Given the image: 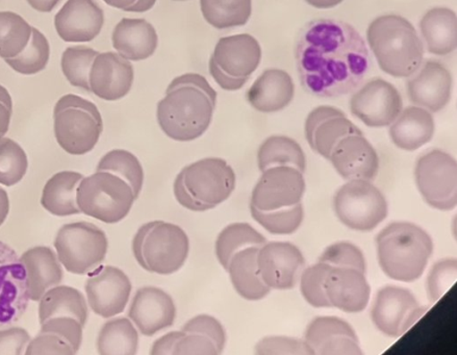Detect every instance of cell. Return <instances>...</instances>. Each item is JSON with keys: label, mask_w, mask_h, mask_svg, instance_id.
Returning a JSON list of instances; mask_svg holds the SVG:
<instances>
[{"label": "cell", "mask_w": 457, "mask_h": 355, "mask_svg": "<svg viewBox=\"0 0 457 355\" xmlns=\"http://www.w3.org/2000/svg\"><path fill=\"white\" fill-rule=\"evenodd\" d=\"M300 82L320 98L349 95L364 83L371 58L358 30L336 20H316L300 30L295 47Z\"/></svg>", "instance_id": "1"}, {"label": "cell", "mask_w": 457, "mask_h": 355, "mask_svg": "<svg viewBox=\"0 0 457 355\" xmlns=\"http://www.w3.org/2000/svg\"><path fill=\"white\" fill-rule=\"evenodd\" d=\"M217 104V92L208 79L197 73H186L169 85L158 103L156 120L169 138L190 142L209 129Z\"/></svg>", "instance_id": "2"}, {"label": "cell", "mask_w": 457, "mask_h": 355, "mask_svg": "<svg viewBox=\"0 0 457 355\" xmlns=\"http://www.w3.org/2000/svg\"><path fill=\"white\" fill-rule=\"evenodd\" d=\"M377 249L379 266L387 277L414 283L427 269L434 242L417 224L395 221L378 235Z\"/></svg>", "instance_id": "3"}, {"label": "cell", "mask_w": 457, "mask_h": 355, "mask_svg": "<svg viewBox=\"0 0 457 355\" xmlns=\"http://www.w3.org/2000/svg\"><path fill=\"white\" fill-rule=\"evenodd\" d=\"M367 40L380 70L393 78H410L423 63V42L403 16L377 18L368 28Z\"/></svg>", "instance_id": "4"}, {"label": "cell", "mask_w": 457, "mask_h": 355, "mask_svg": "<svg viewBox=\"0 0 457 355\" xmlns=\"http://www.w3.org/2000/svg\"><path fill=\"white\" fill-rule=\"evenodd\" d=\"M235 188V170L219 158H206L186 166L173 185L179 203L192 211L217 208L228 201Z\"/></svg>", "instance_id": "5"}, {"label": "cell", "mask_w": 457, "mask_h": 355, "mask_svg": "<svg viewBox=\"0 0 457 355\" xmlns=\"http://www.w3.org/2000/svg\"><path fill=\"white\" fill-rule=\"evenodd\" d=\"M190 252L185 230L165 221L144 224L133 240V252L144 270L171 276L181 269Z\"/></svg>", "instance_id": "6"}, {"label": "cell", "mask_w": 457, "mask_h": 355, "mask_svg": "<svg viewBox=\"0 0 457 355\" xmlns=\"http://www.w3.org/2000/svg\"><path fill=\"white\" fill-rule=\"evenodd\" d=\"M54 130L56 142L67 153L84 155L93 151L103 134V117L96 104L67 95L54 105Z\"/></svg>", "instance_id": "7"}, {"label": "cell", "mask_w": 457, "mask_h": 355, "mask_svg": "<svg viewBox=\"0 0 457 355\" xmlns=\"http://www.w3.org/2000/svg\"><path fill=\"white\" fill-rule=\"evenodd\" d=\"M136 199L133 189L125 180L104 171H96L81 179L77 190L81 213L108 224L123 220Z\"/></svg>", "instance_id": "8"}, {"label": "cell", "mask_w": 457, "mask_h": 355, "mask_svg": "<svg viewBox=\"0 0 457 355\" xmlns=\"http://www.w3.org/2000/svg\"><path fill=\"white\" fill-rule=\"evenodd\" d=\"M335 213L344 226L356 232H372L389 214L387 202L370 180H347L334 197Z\"/></svg>", "instance_id": "9"}, {"label": "cell", "mask_w": 457, "mask_h": 355, "mask_svg": "<svg viewBox=\"0 0 457 355\" xmlns=\"http://www.w3.org/2000/svg\"><path fill=\"white\" fill-rule=\"evenodd\" d=\"M54 247L68 272L85 276L103 264L109 242L96 224L81 221L62 227L55 236Z\"/></svg>", "instance_id": "10"}, {"label": "cell", "mask_w": 457, "mask_h": 355, "mask_svg": "<svg viewBox=\"0 0 457 355\" xmlns=\"http://www.w3.org/2000/svg\"><path fill=\"white\" fill-rule=\"evenodd\" d=\"M419 192L429 207L452 211L457 204V164L452 154L434 149L419 158L415 166Z\"/></svg>", "instance_id": "11"}, {"label": "cell", "mask_w": 457, "mask_h": 355, "mask_svg": "<svg viewBox=\"0 0 457 355\" xmlns=\"http://www.w3.org/2000/svg\"><path fill=\"white\" fill-rule=\"evenodd\" d=\"M427 313L412 293L403 286L386 285L374 299L371 319L379 332L399 338Z\"/></svg>", "instance_id": "12"}, {"label": "cell", "mask_w": 457, "mask_h": 355, "mask_svg": "<svg viewBox=\"0 0 457 355\" xmlns=\"http://www.w3.org/2000/svg\"><path fill=\"white\" fill-rule=\"evenodd\" d=\"M306 189L303 172L290 166H277L262 172L254 186L250 207L272 211L302 203Z\"/></svg>", "instance_id": "13"}, {"label": "cell", "mask_w": 457, "mask_h": 355, "mask_svg": "<svg viewBox=\"0 0 457 355\" xmlns=\"http://www.w3.org/2000/svg\"><path fill=\"white\" fill-rule=\"evenodd\" d=\"M350 111L369 128L390 127L403 110V97L383 78L369 80L350 99Z\"/></svg>", "instance_id": "14"}, {"label": "cell", "mask_w": 457, "mask_h": 355, "mask_svg": "<svg viewBox=\"0 0 457 355\" xmlns=\"http://www.w3.org/2000/svg\"><path fill=\"white\" fill-rule=\"evenodd\" d=\"M29 301L27 270L14 249L0 241V328L21 320Z\"/></svg>", "instance_id": "15"}, {"label": "cell", "mask_w": 457, "mask_h": 355, "mask_svg": "<svg viewBox=\"0 0 457 355\" xmlns=\"http://www.w3.org/2000/svg\"><path fill=\"white\" fill-rule=\"evenodd\" d=\"M85 289L94 313L108 319L123 313L133 286L127 274L119 268L100 266L87 279Z\"/></svg>", "instance_id": "16"}, {"label": "cell", "mask_w": 457, "mask_h": 355, "mask_svg": "<svg viewBox=\"0 0 457 355\" xmlns=\"http://www.w3.org/2000/svg\"><path fill=\"white\" fill-rule=\"evenodd\" d=\"M260 276L271 290H291L296 285L305 264L300 249L290 242H266L259 248Z\"/></svg>", "instance_id": "17"}, {"label": "cell", "mask_w": 457, "mask_h": 355, "mask_svg": "<svg viewBox=\"0 0 457 355\" xmlns=\"http://www.w3.org/2000/svg\"><path fill=\"white\" fill-rule=\"evenodd\" d=\"M453 77L447 67L428 60L406 80V92L411 103L436 113L446 107L452 98Z\"/></svg>", "instance_id": "18"}, {"label": "cell", "mask_w": 457, "mask_h": 355, "mask_svg": "<svg viewBox=\"0 0 457 355\" xmlns=\"http://www.w3.org/2000/svg\"><path fill=\"white\" fill-rule=\"evenodd\" d=\"M304 134L310 146L328 160L335 147L344 138L362 133L340 109L320 105L306 117Z\"/></svg>", "instance_id": "19"}, {"label": "cell", "mask_w": 457, "mask_h": 355, "mask_svg": "<svg viewBox=\"0 0 457 355\" xmlns=\"http://www.w3.org/2000/svg\"><path fill=\"white\" fill-rule=\"evenodd\" d=\"M314 355H362L358 334L339 317H317L305 330L304 339Z\"/></svg>", "instance_id": "20"}, {"label": "cell", "mask_w": 457, "mask_h": 355, "mask_svg": "<svg viewBox=\"0 0 457 355\" xmlns=\"http://www.w3.org/2000/svg\"><path fill=\"white\" fill-rule=\"evenodd\" d=\"M134 78L130 61L116 53L98 54L89 74L90 92L104 101L116 102L129 95Z\"/></svg>", "instance_id": "21"}, {"label": "cell", "mask_w": 457, "mask_h": 355, "mask_svg": "<svg viewBox=\"0 0 457 355\" xmlns=\"http://www.w3.org/2000/svg\"><path fill=\"white\" fill-rule=\"evenodd\" d=\"M104 10L96 0H68L54 17L60 38L71 43L91 42L102 33Z\"/></svg>", "instance_id": "22"}, {"label": "cell", "mask_w": 457, "mask_h": 355, "mask_svg": "<svg viewBox=\"0 0 457 355\" xmlns=\"http://www.w3.org/2000/svg\"><path fill=\"white\" fill-rule=\"evenodd\" d=\"M129 317L143 335L154 336L173 326L177 307L165 291L155 286H144L137 291Z\"/></svg>", "instance_id": "23"}, {"label": "cell", "mask_w": 457, "mask_h": 355, "mask_svg": "<svg viewBox=\"0 0 457 355\" xmlns=\"http://www.w3.org/2000/svg\"><path fill=\"white\" fill-rule=\"evenodd\" d=\"M336 171L346 180L365 179L373 182L378 176V152L364 135H350L337 144L328 159Z\"/></svg>", "instance_id": "24"}, {"label": "cell", "mask_w": 457, "mask_h": 355, "mask_svg": "<svg viewBox=\"0 0 457 355\" xmlns=\"http://www.w3.org/2000/svg\"><path fill=\"white\" fill-rule=\"evenodd\" d=\"M324 290L330 308L352 314L364 310L371 296L366 273L353 268H331L325 279Z\"/></svg>", "instance_id": "25"}, {"label": "cell", "mask_w": 457, "mask_h": 355, "mask_svg": "<svg viewBox=\"0 0 457 355\" xmlns=\"http://www.w3.org/2000/svg\"><path fill=\"white\" fill-rule=\"evenodd\" d=\"M211 59L227 76L250 78L261 64L262 47L252 35L224 37L218 41Z\"/></svg>", "instance_id": "26"}, {"label": "cell", "mask_w": 457, "mask_h": 355, "mask_svg": "<svg viewBox=\"0 0 457 355\" xmlns=\"http://www.w3.org/2000/svg\"><path fill=\"white\" fill-rule=\"evenodd\" d=\"M84 326L71 317H55L41 324V332L29 343L27 355L78 353Z\"/></svg>", "instance_id": "27"}, {"label": "cell", "mask_w": 457, "mask_h": 355, "mask_svg": "<svg viewBox=\"0 0 457 355\" xmlns=\"http://www.w3.org/2000/svg\"><path fill=\"white\" fill-rule=\"evenodd\" d=\"M295 95L290 74L281 70H268L261 74L247 91V102L261 113H277L289 105Z\"/></svg>", "instance_id": "28"}, {"label": "cell", "mask_w": 457, "mask_h": 355, "mask_svg": "<svg viewBox=\"0 0 457 355\" xmlns=\"http://www.w3.org/2000/svg\"><path fill=\"white\" fill-rule=\"evenodd\" d=\"M112 43L122 58L140 62L155 53L159 37L153 24L147 21L123 18L112 30Z\"/></svg>", "instance_id": "29"}, {"label": "cell", "mask_w": 457, "mask_h": 355, "mask_svg": "<svg viewBox=\"0 0 457 355\" xmlns=\"http://www.w3.org/2000/svg\"><path fill=\"white\" fill-rule=\"evenodd\" d=\"M436 124L430 111L417 105L402 111L389 129L394 144L405 152H415L434 138Z\"/></svg>", "instance_id": "30"}, {"label": "cell", "mask_w": 457, "mask_h": 355, "mask_svg": "<svg viewBox=\"0 0 457 355\" xmlns=\"http://www.w3.org/2000/svg\"><path fill=\"white\" fill-rule=\"evenodd\" d=\"M27 270L29 299L40 301L46 293L59 285L62 280V269L52 248L37 246L29 249L21 258Z\"/></svg>", "instance_id": "31"}, {"label": "cell", "mask_w": 457, "mask_h": 355, "mask_svg": "<svg viewBox=\"0 0 457 355\" xmlns=\"http://www.w3.org/2000/svg\"><path fill=\"white\" fill-rule=\"evenodd\" d=\"M260 247H248L231 258L228 272L237 294L249 301H259L270 294L271 289L262 282L258 269Z\"/></svg>", "instance_id": "32"}, {"label": "cell", "mask_w": 457, "mask_h": 355, "mask_svg": "<svg viewBox=\"0 0 457 355\" xmlns=\"http://www.w3.org/2000/svg\"><path fill=\"white\" fill-rule=\"evenodd\" d=\"M420 29L428 51L436 55H447L457 45L455 12L448 8H434L420 21Z\"/></svg>", "instance_id": "33"}, {"label": "cell", "mask_w": 457, "mask_h": 355, "mask_svg": "<svg viewBox=\"0 0 457 355\" xmlns=\"http://www.w3.org/2000/svg\"><path fill=\"white\" fill-rule=\"evenodd\" d=\"M83 174L62 171L54 174L44 186L41 204L50 214L59 217L81 213L77 202V190Z\"/></svg>", "instance_id": "34"}, {"label": "cell", "mask_w": 457, "mask_h": 355, "mask_svg": "<svg viewBox=\"0 0 457 355\" xmlns=\"http://www.w3.org/2000/svg\"><path fill=\"white\" fill-rule=\"evenodd\" d=\"M87 305L81 293L68 285H55L40 299L39 319L44 323L55 317H71L85 327Z\"/></svg>", "instance_id": "35"}, {"label": "cell", "mask_w": 457, "mask_h": 355, "mask_svg": "<svg viewBox=\"0 0 457 355\" xmlns=\"http://www.w3.org/2000/svg\"><path fill=\"white\" fill-rule=\"evenodd\" d=\"M258 166L261 172L277 166H290L305 172L306 158L302 146L286 136H269L259 148Z\"/></svg>", "instance_id": "36"}, {"label": "cell", "mask_w": 457, "mask_h": 355, "mask_svg": "<svg viewBox=\"0 0 457 355\" xmlns=\"http://www.w3.org/2000/svg\"><path fill=\"white\" fill-rule=\"evenodd\" d=\"M96 347L102 355H135L139 347V334L128 318H117L100 329Z\"/></svg>", "instance_id": "37"}, {"label": "cell", "mask_w": 457, "mask_h": 355, "mask_svg": "<svg viewBox=\"0 0 457 355\" xmlns=\"http://www.w3.org/2000/svg\"><path fill=\"white\" fill-rule=\"evenodd\" d=\"M204 21L217 29L245 26L253 14V0H200Z\"/></svg>", "instance_id": "38"}, {"label": "cell", "mask_w": 457, "mask_h": 355, "mask_svg": "<svg viewBox=\"0 0 457 355\" xmlns=\"http://www.w3.org/2000/svg\"><path fill=\"white\" fill-rule=\"evenodd\" d=\"M267 242L264 235L248 223L229 224L219 234L216 241V257L219 263L228 270L231 258L248 247H261Z\"/></svg>", "instance_id": "39"}, {"label": "cell", "mask_w": 457, "mask_h": 355, "mask_svg": "<svg viewBox=\"0 0 457 355\" xmlns=\"http://www.w3.org/2000/svg\"><path fill=\"white\" fill-rule=\"evenodd\" d=\"M33 28L14 12H0V58L12 59L24 51Z\"/></svg>", "instance_id": "40"}, {"label": "cell", "mask_w": 457, "mask_h": 355, "mask_svg": "<svg viewBox=\"0 0 457 355\" xmlns=\"http://www.w3.org/2000/svg\"><path fill=\"white\" fill-rule=\"evenodd\" d=\"M96 171L115 174L131 186L136 198L139 197L143 188L144 171L140 161L133 153L123 149H115L99 161Z\"/></svg>", "instance_id": "41"}, {"label": "cell", "mask_w": 457, "mask_h": 355, "mask_svg": "<svg viewBox=\"0 0 457 355\" xmlns=\"http://www.w3.org/2000/svg\"><path fill=\"white\" fill-rule=\"evenodd\" d=\"M50 59L49 42L39 29L33 28L30 40L24 51L12 59L4 62L12 70L23 76H34L46 70Z\"/></svg>", "instance_id": "42"}, {"label": "cell", "mask_w": 457, "mask_h": 355, "mask_svg": "<svg viewBox=\"0 0 457 355\" xmlns=\"http://www.w3.org/2000/svg\"><path fill=\"white\" fill-rule=\"evenodd\" d=\"M98 52L91 47L79 45L68 47L62 54V71L71 86L90 92L89 74Z\"/></svg>", "instance_id": "43"}, {"label": "cell", "mask_w": 457, "mask_h": 355, "mask_svg": "<svg viewBox=\"0 0 457 355\" xmlns=\"http://www.w3.org/2000/svg\"><path fill=\"white\" fill-rule=\"evenodd\" d=\"M253 219L264 227L268 233L287 235L296 233L304 219L302 203L294 207L272 211H262L250 207Z\"/></svg>", "instance_id": "44"}, {"label": "cell", "mask_w": 457, "mask_h": 355, "mask_svg": "<svg viewBox=\"0 0 457 355\" xmlns=\"http://www.w3.org/2000/svg\"><path fill=\"white\" fill-rule=\"evenodd\" d=\"M28 167V155L23 148L14 140L0 139V184L17 185L27 174Z\"/></svg>", "instance_id": "45"}, {"label": "cell", "mask_w": 457, "mask_h": 355, "mask_svg": "<svg viewBox=\"0 0 457 355\" xmlns=\"http://www.w3.org/2000/svg\"><path fill=\"white\" fill-rule=\"evenodd\" d=\"M328 264L318 261L300 273V292L305 301L317 309H328L330 304L325 294L324 283L331 270Z\"/></svg>", "instance_id": "46"}, {"label": "cell", "mask_w": 457, "mask_h": 355, "mask_svg": "<svg viewBox=\"0 0 457 355\" xmlns=\"http://www.w3.org/2000/svg\"><path fill=\"white\" fill-rule=\"evenodd\" d=\"M457 261L446 258L436 261L431 268L427 279L428 297L431 304L439 301L456 282Z\"/></svg>", "instance_id": "47"}, {"label": "cell", "mask_w": 457, "mask_h": 355, "mask_svg": "<svg viewBox=\"0 0 457 355\" xmlns=\"http://www.w3.org/2000/svg\"><path fill=\"white\" fill-rule=\"evenodd\" d=\"M319 261L331 267L353 268V269L367 272L364 253L350 242H337L331 244L322 252Z\"/></svg>", "instance_id": "48"}, {"label": "cell", "mask_w": 457, "mask_h": 355, "mask_svg": "<svg viewBox=\"0 0 457 355\" xmlns=\"http://www.w3.org/2000/svg\"><path fill=\"white\" fill-rule=\"evenodd\" d=\"M256 355H314L304 340L286 335L262 338L254 347Z\"/></svg>", "instance_id": "49"}, {"label": "cell", "mask_w": 457, "mask_h": 355, "mask_svg": "<svg viewBox=\"0 0 457 355\" xmlns=\"http://www.w3.org/2000/svg\"><path fill=\"white\" fill-rule=\"evenodd\" d=\"M181 330L186 334H202L209 336L221 351H224L225 344H227V333H225L222 324L216 318L209 315L192 318Z\"/></svg>", "instance_id": "50"}, {"label": "cell", "mask_w": 457, "mask_h": 355, "mask_svg": "<svg viewBox=\"0 0 457 355\" xmlns=\"http://www.w3.org/2000/svg\"><path fill=\"white\" fill-rule=\"evenodd\" d=\"M223 351L209 336L202 334H186L175 346L174 355H219Z\"/></svg>", "instance_id": "51"}, {"label": "cell", "mask_w": 457, "mask_h": 355, "mask_svg": "<svg viewBox=\"0 0 457 355\" xmlns=\"http://www.w3.org/2000/svg\"><path fill=\"white\" fill-rule=\"evenodd\" d=\"M30 342V335L21 327L0 330V355H21Z\"/></svg>", "instance_id": "52"}, {"label": "cell", "mask_w": 457, "mask_h": 355, "mask_svg": "<svg viewBox=\"0 0 457 355\" xmlns=\"http://www.w3.org/2000/svg\"><path fill=\"white\" fill-rule=\"evenodd\" d=\"M210 73L215 82L221 87L222 89L227 91H237L243 88L244 85L248 82L249 78H235L227 76L218 66L214 61L210 59Z\"/></svg>", "instance_id": "53"}, {"label": "cell", "mask_w": 457, "mask_h": 355, "mask_svg": "<svg viewBox=\"0 0 457 355\" xmlns=\"http://www.w3.org/2000/svg\"><path fill=\"white\" fill-rule=\"evenodd\" d=\"M12 115V96L4 86L0 85V139L9 132Z\"/></svg>", "instance_id": "54"}, {"label": "cell", "mask_w": 457, "mask_h": 355, "mask_svg": "<svg viewBox=\"0 0 457 355\" xmlns=\"http://www.w3.org/2000/svg\"><path fill=\"white\" fill-rule=\"evenodd\" d=\"M112 8L134 13H144L154 7L156 0H104Z\"/></svg>", "instance_id": "55"}, {"label": "cell", "mask_w": 457, "mask_h": 355, "mask_svg": "<svg viewBox=\"0 0 457 355\" xmlns=\"http://www.w3.org/2000/svg\"><path fill=\"white\" fill-rule=\"evenodd\" d=\"M186 333L183 330L180 332H172L169 333L165 335H162V338L156 340L154 343L152 351H150V354L152 355H167L173 354L175 346H177L178 342L183 338Z\"/></svg>", "instance_id": "56"}, {"label": "cell", "mask_w": 457, "mask_h": 355, "mask_svg": "<svg viewBox=\"0 0 457 355\" xmlns=\"http://www.w3.org/2000/svg\"><path fill=\"white\" fill-rule=\"evenodd\" d=\"M31 8L40 13H50L61 0H27Z\"/></svg>", "instance_id": "57"}, {"label": "cell", "mask_w": 457, "mask_h": 355, "mask_svg": "<svg viewBox=\"0 0 457 355\" xmlns=\"http://www.w3.org/2000/svg\"><path fill=\"white\" fill-rule=\"evenodd\" d=\"M10 213V199L8 193L3 188H0V227L3 226Z\"/></svg>", "instance_id": "58"}, {"label": "cell", "mask_w": 457, "mask_h": 355, "mask_svg": "<svg viewBox=\"0 0 457 355\" xmlns=\"http://www.w3.org/2000/svg\"><path fill=\"white\" fill-rule=\"evenodd\" d=\"M305 2L316 9H331L342 4L344 0H305Z\"/></svg>", "instance_id": "59"}, {"label": "cell", "mask_w": 457, "mask_h": 355, "mask_svg": "<svg viewBox=\"0 0 457 355\" xmlns=\"http://www.w3.org/2000/svg\"><path fill=\"white\" fill-rule=\"evenodd\" d=\"M174 2H187V0H174Z\"/></svg>", "instance_id": "60"}]
</instances>
